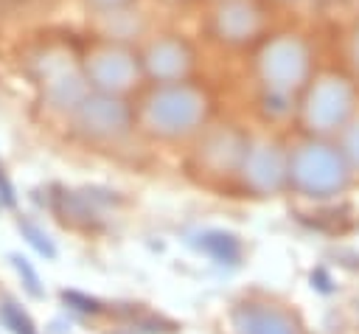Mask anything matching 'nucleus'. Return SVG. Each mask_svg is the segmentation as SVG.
Returning a JSON list of instances; mask_svg holds the SVG:
<instances>
[{"instance_id":"f257e3e1","label":"nucleus","mask_w":359,"mask_h":334,"mask_svg":"<svg viewBox=\"0 0 359 334\" xmlns=\"http://www.w3.org/2000/svg\"><path fill=\"white\" fill-rule=\"evenodd\" d=\"M205 112V98L188 87V84H168L160 93H154L149 98L146 107V118L151 123L154 132L163 135H177V132H188L199 123Z\"/></svg>"},{"instance_id":"f03ea898","label":"nucleus","mask_w":359,"mask_h":334,"mask_svg":"<svg viewBox=\"0 0 359 334\" xmlns=\"http://www.w3.org/2000/svg\"><path fill=\"white\" fill-rule=\"evenodd\" d=\"M289 168H292L294 182L303 191L320 194V196L323 194H331L345 180L342 166H339V157L334 152H328L325 146H303L300 152H294Z\"/></svg>"},{"instance_id":"7ed1b4c3","label":"nucleus","mask_w":359,"mask_h":334,"mask_svg":"<svg viewBox=\"0 0 359 334\" xmlns=\"http://www.w3.org/2000/svg\"><path fill=\"white\" fill-rule=\"evenodd\" d=\"M261 70H264L266 84L275 93L292 90L294 84H300V79L306 73V51H303V45L297 39H292V36L275 39L264 51Z\"/></svg>"},{"instance_id":"20e7f679","label":"nucleus","mask_w":359,"mask_h":334,"mask_svg":"<svg viewBox=\"0 0 359 334\" xmlns=\"http://www.w3.org/2000/svg\"><path fill=\"white\" fill-rule=\"evenodd\" d=\"M135 76H137V62L123 48H107L87 62V79L104 93H118L129 87Z\"/></svg>"},{"instance_id":"39448f33","label":"nucleus","mask_w":359,"mask_h":334,"mask_svg":"<svg viewBox=\"0 0 359 334\" xmlns=\"http://www.w3.org/2000/svg\"><path fill=\"white\" fill-rule=\"evenodd\" d=\"M79 121L87 132L93 135H118L126 129L129 123V112L126 107L112 98V95H95V98H84L79 107Z\"/></svg>"},{"instance_id":"423d86ee","label":"nucleus","mask_w":359,"mask_h":334,"mask_svg":"<svg viewBox=\"0 0 359 334\" xmlns=\"http://www.w3.org/2000/svg\"><path fill=\"white\" fill-rule=\"evenodd\" d=\"M258 25H261V14L250 0H224L222 8L216 11V28L230 42L252 36Z\"/></svg>"},{"instance_id":"0eeeda50","label":"nucleus","mask_w":359,"mask_h":334,"mask_svg":"<svg viewBox=\"0 0 359 334\" xmlns=\"http://www.w3.org/2000/svg\"><path fill=\"white\" fill-rule=\"evenodd\" d=\"M233 323L238 334H294V326L286 314L258 303L238 306L233 314Z\"/></svg>"},{"instance_id":"6e6552de","label":"nucleus","mask_w":359,"mask_h":334,"mask_svg":"<svg viewBox=\"0 0 359 334\" xmlns=\"http://www.w3.org/2000/svg\"><path fill=\"white\" fill-rule=\"evenodd\" d=\"M146 65H149V70H151L160 81H177V79H182V73L188 70L191 53H188L185 42H180V39H160V42H154V45L149 48Z\"/></svg>"},{"instance_id":"1a4fd4ad","label":"nucleus","mask_w":359,"mask_h":334,"mask_svg":"<svg viewBox=\"0 0 359 334\" xmlns=\"http://www.w3.org/2000/svg\"><path fill=\"white\" fill-rule=\"evenodd\" d=\"M247 177L258 188H278L283 177V157L269 146H258L247 157Z\"/></svg>"},{"instance_id":"9d476101","label":"nucleus","mask_w":359,"mask_h":334,"mask_svg":"<svg viewBox=\"0 0 359 334\" xmlns=\"http://www.w3.org/2000/svg\"><path fill=\"white\" fill-rule=\"evenodd\" d=\"M334 101H345V93L339 84H320L309 104V121L317 123V129H328L334 121L342 118L345 107H334Z\"/></svg>"},{"instance_id":"9b49d317","label":"nucleus","mask_w":359,"mask_h":334,"mask_svg":"<svg viewBox=\"0 0 359 334\" xmlns=\"http://www.w3.org/2000/svg\"><path fill=\"white\" fill-rule=\"evenodd\" d=\"M199 239H202L199 247H202L208 255H213L216 261H222V264H236V261H238V239H236L233 233L208 230V233H202Z\"/></svg>"},{"instance_id":"f8f14e48","label":"nucleus","mask_w":359,"mask_h":334,"mask_svg":"<svg viewBox=\"0 0 359 334\" xmlns=\"http://www.w3.org/2000/svg\"><path fill=\"white\" fill-rule=\"evenodd\" d=\"M0 314H3V323H6L14 334H36V328H34L31 317H28L22 309H17L14 303H3Z\"/></svg>"},{"instance_id":"ddd939ff","label":"nucleus","mask_w":359,"mask_h":334,"mask_svg":"<svg viewBox=\"0 0 359 334\" xmlns=\"http://www.w3.org/2000/svg\"><path fill=\"white\" fill-rule=\"evenodd\" d=\"M20 230H22V236L28 239V244L36 250V253H42L45 258H53L56 255V250H53V244H50V239L34 225V222H28V219H22L20 222Z\"/></svg>"},{"instance_id":"4468645a","label":"nucleus","mask_w":359,"mask_h":334,"mask_svg":"<svg viewBox=\"0 0 359 334\" xmlns=\"http://www.w3.org/2000/svg\"><path fill=\"white\" fill-rule=\"evenodd\" d=\"M11 261H14V267H17V272L22 275V281H25V289L34 295V298H42V286H39V278H36V272H34V267L22 258V255H11Z\"/></svg>"},{"instance_id":"2eb2a0df","label":"nucleus","mask_w":359,"mask_h":334,"mask_svg":"<svg viewBox=\"0 0 359 334\" xmlns=\"http://www.w3.org/2000/svg\"><path fill=\"white\" fill-rule=\"evenodd\" d=\"M67 303H73L79 312H98L101 306H98V300H93V298H84V295H79V292H65L62 295Z\"/></svg>"},{"instance_id":"dca6fc26","label":"nucleus","mask_w":359,"mask_h":334,"mask_svg":"<svg viewBox=\"0 0 359 334\" xmlns=\"http://www.w3.org/2000/svg\"><path fill=\"white\" fill-rule=\"evenodd\" d=\"M132 0H87V6H93L95 11H101V14H112V11H121V8H126Z\"/></svg>"},{"instance_id":"f3484780","label":"nucleus","mask_w":359,"mask_h":334,"mask_svg":"<svg viewBox=\"0 0 359 334\" xmlns=\"http://www.w3.org/2000/svg\"><path fill=\"white\" fill-rule=\"evenodd\" d=\"M0 196H3L6 205H14V191H11V182L3 174V166H0Z\"/></svg>"}]
</instances>
